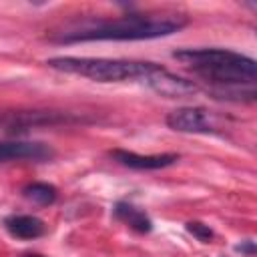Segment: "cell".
<instances>
[{"mask_svg": "<svg viewBox=\"0 0 257 257\" xmlns=\"http://www.w3.org/2000/svg\"><path fill=\"white\" fill-rule=\"evenodd\" d=\"M187 26L179 14H126L120 18H98L66 26L50 36L52 42L72 44L90 40H151L171 36Z\"/></svg>", "mask_w": 257, "mask_h": 257, "instance_id": "6da1fadb", "label": "cell"}, {"mask_svg": "<svg viewBox=\"0 0 257 257\" xmlns=\"http://www.w3.org/2000/svg\"><path fill=\"white\" fill-rule=\"evenodd\" d=\"M173 58L217 88H251L257 78L255 60L229 48H181Z\"/></svg>", "mask_w": 257, "mask_h": 257, "instance_id": "7a4b0ae2", "label": "cell"}, {"mask_svg": "<svg viewBox=\"0 0 257 257\" xmlns=\"http://www.w3.org/2000/svg\"><path fill=\"white\" fill-rule=\"evenodd\" d=\"M46 66L58 72L76 74L94 82H139L151 86L161 64L147 60H122V58H92V56H54L46 60Z\"/></svg>", "mask_w": 257, "mask_h": 257, "instance_id": "3957f363", "label": "cell"}, {"mask_svg": "<svg viewBox=\"0 0 257 257\" xmlns=\"http://www.w3.org/2000/svg\"><path fill=\"white\" fill-rule=\"evenodd\" d=\"M82 114L66 112V110H10L0 112V128L8 131H26L36 126H58V124H76L84 122Z\"/></svg>", "mask_w": 257, "mask_h": 257, "instance_id": "277c9868", "label": "cell"}, {"mask_svg": "<svg viewBox=\"0 0 257 257\" xmlns=\"http://www.w3.org/2000/svg\"><path fill=\"white\" fill-rule=\"evenodd\" d=\"M165 122L169 128L189 135H209L217 131L215 114L203 106H179L167 114Z\"/></svg>", "mask_w": 257, "mask_h": 257, "instance_id": "5b68a950", "label": "cell"}, {"mask_svg": "<svg viewBox=\"0 0 257 257\" xmlns=\"http://www.w3.org/2000/svg\"><path fill=\"white\" fill-rule=\"evenodd\" d=\"M54 151L40 141H0V163L10 161H46Z\"/></svg>", "mask_w": 257, "mask_h": 257, "instance_id": "8992f818", "label": "cell"}, {"mask_svg": "<svg viewBox=\"0 0 257 257\" xmlns=\"http://www.w3.org/2000/svg\"><path fill=\"white\" fill-rule=\"evenodd\" d=\"M112 161H116L122 167L135 169V171H157V169H165L171 167L179 161L177 153H161V155H139L133 151H124V149H114L108 153Z\"/></svg>", "mask_w": 257, "mask_h": 257, "instance_id": "52a82bcc", "label": "cell"}, {"mask_svg": "<svg viewBox=\"0 0 257 257\" xmlns=\"http://www.w3.org/2000/svg\"><path fill=\"white\" fill-rule=\"evenodd\" d=\"M6 231L16 239H38L44 235L46 225L34 215H10L4 219Z\"/></svg>", "mask_w": 257, "mask_h": 257, "instance_id": "ba28073f", "label": "cell"}, {"mask_svg": "<svg viewBox=\"0 0 257 257\" xmlns=\"http://www.w3.org/2000/svg\"><path fill=\"white\" fill-rule=\"evenodd\" d=\"M112 213H114L116 219H120L124 225H128V227L135 229L137 233H151V231H153V221H151V217H149L143 209L135 207L133 203L118 201V203L114 205Z\"/></svg>", "mask_w": 257, "mask_h": 257, "instance_id": "9c48e42d", "label": "cell"}, {"mask_svg": "<svg viewBox=\"0 0 257 257\" xmlns=\"http://www.w3.org/2000/svg\"><path fill=\"white\" fill-rule=\"evenodd\" d=\"M24 197L36 205H52L58 197V191L54 185L50 183H42V181H36V183H28L24 189H22Z\"/></svg>", "mask_w": 257, "mask_h": 257, "instance_id": "30bf717a", "label": "cell"}, {"mask_svg": "<svg viewBox=\"0 0 257 257\" xmlns=\"http://www.w3.org/2000/svg\"><path fill=\"white\" fill-rule=\"evenodd\" d=\"M185 227H187V231H189L197 241H201V243H211L213 237H215L213 229H211L209 225L201 223V221H189Z\"/></svg>", "mask_w": 257, "mask_h": 257, "instance_id": "8fae6325", "label": "cell"}, {"mask_svg": "<svg viewBox=\"0 0 257 257\" xmlns=\"http://www.w3.org/2000/svg\"><path fill=\"white\" fill-rule=\"evenodd\" d=\"M235 251H239V253L245 255V257H253V255H255V241L245 239V241H241L239 245H235Z\"/></svg>", "mask_w": 257, "mask_h": 257, "instance_id": "7c38bea8", "label": "cell"}, {"mask_svg": "<svg viewBox=\"0 0 257 257\" xmlns=\"http://www.w3.org/2000/svg\"><path fill=\"white\" fill-rule=\"evenodd\" d=\"M22 257H40V255H22Z\"/></svg>", "mask_w": 257, "mask_h": 257, "instance_id": "4fadbf2b", "label": "cell"}]
</instances>
